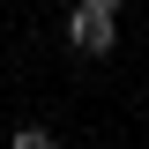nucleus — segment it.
Wrapping results in <instances>:
<instances>
[{"mask_svg": "<svg viewBox=\"0 0 149 149\" xmlns=\"http://www.w3.org/2000/svg\"><path fill=\"white\" fill-rule=\"evenodd\" d=\"M97 8H112V15H119V0H97Z\"/></svg>", "mask_w": 149, "mask_h": 149, "instance_id": "f03ea898", "label": "nucleus"}, {"mask_svg": "<svg viewBox=\"0 0 149 149\" xmlns=\"http://www.w3.org/2000/svg\"><path fill=\"white\" fill-rule=\"evenodd\" d=\"M67 37L82 60H104L112 45H119V22H112V8H97V0H74L67 8Z\"/></svg>", "mask_w": 149, "mask_h": 149, "instance_id": "f257e3e1", "label": "nucleus"}]
</instances>
